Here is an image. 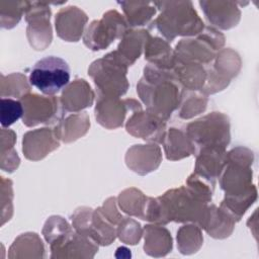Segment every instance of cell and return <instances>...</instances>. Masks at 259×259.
Returning <instances> with one entry per match:
<instances>
[{"mask_svg": "<svg viewBox=\"0 0 259 259\" xmlns=\"http://www.w3.org/2000/svg\"><path fill=\"white\" fill-rule=\"evenodd\" d=\"M137 93L146 110L167 121L177 109L182 93L172 70L147 64L137 84Z\"/></svg>", "mask_w": 259, "mask_h": 259, "instance_id": "6da1fadb", "label": "cell"}, {"mask_svg": "<svg viewBox=\"0 0 259 259\" xmlns=\"http://www.w3.org/2000/svg\"><path fill=\"white\" fill-rule=\"evenodd\" d=\"M154 4L160 13L152 20L151 27H155L168 42L177 36H196L203 30L204 23L191 1H161Z\"/></svg>", "mask_w": 259, "mask_h": 259, "instance_id": "7a4b0ae2", "label": "cell"}, {"mask_svg": "<svg viewBox=\"0 0 259 259\" xmlns=\"http://www.w3.org/2000/svg\"><path fill=\"white\" fill-rule=\"evenodd\" d=\"M128 66L112 51L91 63L88 75L93 80L96 96L121 97L130 87L126 78Z\"/></svg>", "mask_w": 259, "mask_h": 259, "instance_id": "3957f363", "label": "cell"}, {"mask_svg": "<svg viewBox=\"0 0 259 259\" xmlns=\"http://www.w3.org/2000/svg\"><path fill=\"white\" fill-rule=\"evenodd\" d=\"M158 197L165 225L175 222L201 226L208 203L199 199L185 185L169 189Z\"/></svg>", "mask_w": 259, "mask_h": 259, "instance_id": "277c9868", "label": "cell"}, {"mask_svg": "<svg viewBox=\"0 0 259 259\" xmlns=\"http://www.w3.org/2000/svg\"><path fill=\"white\" fill-rule=\"evenodd\" d=\"M253 162L254 154L246 147L239 146L227 152L226 165L219 177L225 195H242L256 188L252 183Z\"/></svg>", "mask_w": 259, "mask_h": 259, "instance_id": "5b68a950", "label": "cell"}, {"mask_svg": "<svg viewBox=\"0 0 259 259\" xmlns=\"http://www.w3.org/2000/svg\"><path fill=\"white\" fill-rule=\"evenodd\" d=\"M184 131L194 145L196 152L208 147L227 149L231 142L230 119L227 114L220 111L209 112L190 121Z\"/></svg>", "mask_w": 259, "mask_h": 259, "instance_id": "8992f818", "label": "cell"}, {"mask_svg": "<svg viewBox=\"0 0 259 259\" xmlns=\"http://www.w3.org/2000/svg\"><path fill=\"white\" fill-rule=\"evenodd\" d=\"M68 63L60 57L49 56L37 61L30 74L29 83L45 95L54 96L70 82Z\"/></svg>", "mask_w": 259, "mask_h": 259, "instance_id": "52a82bcc", "label": "cell"}, {"mask_svg": "<svg viewBox=\"0 0 259 259\" xmlns=\"http://www.w3.org/2000/svg\"><path fill=\"white\" fill-rule=\"evenodd\" d=\"M123 15L117 10L106 11L100 19L93 20L83 34L84 45L91 51L107 49L115 39H120L128 29Z\"/></svg>", "mask_w": 259, "mask_h": 259, "instance_id": "ba28073f", "label": "cell"}, {"mask_svg": "<svg viewBox=\"0 0 259 259\" xmlns=\"http://www.w3.org/2000/svg\"><path fill=\"white\" fill-rule=\"evenodd\" d=\"M205 68L206 81L200 92L208 96L229 86L231 81L240 73L242 60L235 50L223 48L218 52L213 61L205 66Z\"/></svg>", "mask_w": 259, "mask_h": 259, "instance_id": "9c48e42d", "label": "cell"}, {"mask_svg": "<svg viewBox=\"0 0 259 259\" xmlns=\"http://www.w3.org/2000/svg\"><path fill=\"white\" fill-rule=\"evenodd\" d=\"M23 106L22 123L28 127L37 124L56 125L65 116L60 98L28 93L19 99Z\"/></svg>", "mask_w": 259, "mask_h": 259, "instance_id": "30bf717a", "label": "cell"}, {"mask_svg": "<svg viewBox=\"0 0 259 259\" xmlns=\"http://www.w3.org/2000/svg\"><path fill=\"white\" fill-rule=\"evenodd\" d=\"M24 16L27 22L26 36L30 47L35 51L46 50L53 40L50 3L28 1Z\"/></svg>", "mask_w": 259, "mask_h": 259, "instance_id": "8fae6325", "label": "cell"}, {"mask_svg": "<svg viewBox=\"0 0 259 259\" xmlns=\"http://www.w3.org/2000/svg\"><path fill=\"white\" fill-rule=\"evenodd\" d=\"M143 109L142 104L134 98L121 99L115 96H96L94 115L96 121L107 130L123 125L126 115Z\"/></svg>", "mask_w": 259, "mask_h": 259, "instance_id": "7c38bea8", "label": "cell"}, {"mask_svg": "<svg viewBox=\"0 0 259 259\" xmlns=\"http://www.w3.org/2000/svg\"><path fill=\"white\" fill-rule=\"evenodd\" d=\"M99 245L89 236L79 234L74 229L50 244L51 258H93Z\"/></svg>", "mask_w": 259, "mask_h": 259, "instance_id": "4fadbf2b", "label": "cell"}, {"mask_svg": "<svg viewBox=\"0 0 259 259\" xmlns=\"http://www.w3.org/2000/svg\"><path fill=\"white\" fill-rule=\"evenodd\" d=\"M125 130L133 137L149 143L162 144L167 132V121L148 110L140 109L127 117Z\"/></svg>", "mask_w": 259, "mask_h": 259, "instance_id": "5bb4252c", "label": "cell"}, {"mask_svg": "<svg viewBox=\"0 0 259 259\" xmlns=\"http://www.w3.org/2000/svg\"><path fill=\"white\" fill-rule=\"evenodd\" d=\"M219 50L208 40L201 31L195 37L180 39L175 49L174 60L182 63H198L204 66L210 64L215 58Z\"/></svg>", "mask_w": 259, "mask_h": 259, "instance_id": "9a60e30c", "label": "cell"}, {"mask_svg": "<svg viewBox=\"0 0 259 259\" xmlns=\"http://www.w3.org/2000/svg\"><path fill=\"white\" fill-rule=\"evenodd\" d=\"M54 127H41L28 131L23 135L22 152L30 161H39L60 147Z\"/></svg>", "mask_w": 259, "mask_h": 259, "instance_id": "2e32d148", "label": "cell"}, {"mask_svg": "<svg viewBox=\"0 0 259 259\" xmlns=\"http://www.w3.org/2000/svg\"><path fill=\"white\" fill-rule=\"evenodd\" d=\"M124 161L130 170L144 176L158 169L162 162V151L155 143L134 145L127 149Z\"/></svg>", "mask_w": 259, "mask_h": 259, "instance_id": "e0dca14e", "label": "cell"}, {"mask_svg": "<svg viewBox=\"0 0 259 259\" xmlns=\"http://www.w3.org/2000/svg\"><path fill=\"white\" fill-rule=\"evenodd\" d=\"M88 21L87 14L77 6L61 8L55 16L57 34L65 41H78L85 31Z\"/></svg>", "mask_w": 259, "mask_h": 259, "instance_id": "ac0fdd59", "label": "cell"}, {"mask_svg": "<svg viewBox=\"0 0 259 259\" xmlns=\"http://www.w3.org/2000/svg\"><path fill=\"white\" fill-rule=\"evenodd\" d=\"M199 5L205 18L211 26L220 29H231L235 27L241 19V10L238 2L210 0L199 1Z\"/></svg>", "mask_w": 259, "mask_h": 259, "instance_id": "d6986e66", "label": "cell"}, {"mask_svg": "<svg viewBox=\"0 0 259 259\" xmlns=\"http://www.w3.org/2000/svg\"><path fill=\"white\" fill-rule=\"evenodd\" d=\"M95 99V93L90 84L82 78L70 82L62 91L60 101L66 113L80 112L90 107Z\"/></svg>", "mask_w": 259, "mask_h": 259, "instance_id": "ffe728a7", "label": "cell"}, {"mask_svg": "<svg viewBox=\"0 0 259 259\" xmlns=\"http://www.w3.org/2000/svg\"><path fill=\"white\" fill-rule=\"evenodd\" d=\"M195 157L194 173L215 184L226 165V149L217 147L202 148L196 152Z\"/></svg>", "mask_w": 259, "mask_h": 259, "instance_id": "44dd1931", "label": "cell"}, {"mask_svg": "<svg viewBox=\"0 0 259 259\" xmlns=\"http://www.w3.org/2000/svg\"><path fill=\"white\" fill-rule=\"evenodd\" d=\"M144 251L151 257H164L172 251L173 240L170 232L158 224H148L143 228Z\"/></svg>", "mask_w": 259, "mask_h": 259, "instance_id": "7402d4cb", "label": "cell"}, {"mask_svg": "<svg viewBox=\"0 0 259 259\" xmlns=\"http://www.w3.org/2000/svg\"><path fill=\"white\" fill-rule=\"evenodd\" d=\"M90 127V117L88 112L80 111L65 114V116L54 126L58 139L69 144L77 141L87 134Z\"/></svg>", "mask_w": 259, "mask_h": 259, "instance_id": "603a6c76", "label": "cell"}, {"mask_svg": "<svg viewBox=\"0 0 259 259\" xmlns=\"http://www.w3.org/2000/svg\"><path fill=\"white\" fill-rule=\"evenodd\" d=\"M151 33L144 28H128L117 46L115 52L130 67L141 57L147 39Z\"/></svg>", "mask_w": 259, "mask_h": 259, "instance_id": "cb8c5ba5", "label": "cell"}, {"mask_svg": "<svg viewBox=\"0 0 259 259\" xmlns=\"http://www.w3.org/2000/svg\"><path fill=\"white\" fill-rule=\"evenodd\" d=\"M162 145L165 156L170 161L181 160L191 155L195 156L196 153V149L185 131L174 126L167 128Z\"/></svg>", "mask_w": 259, "mask_h": 259, "instance_id": "d4e9b609", "label": "cell"}, {"mask_svg": "<svg viewBox=\"0 0 259 259\" xmlns=\"http://www.w3.org/2000/svg\"><path fill=\"white\" fill-rule=\"evenodd\" d=\"M235 225L236 222L227 212L211 203L207 205L200 228L214 239H226L234 232Z\"/></svg>", "mask_w": 259, "mask_h": 259, "instance_id": "484cf974", "label": "cell"}, {"mask_svg": "<svg viewBox=\"0 0 259 259\" xmlns=\"http://www.w3.org/2000/svg\"><path fill=\"white\" fill-rule=\"evenodd\" d=\"M172 71L182 89L201 91L205 84L206 68L204 65L175 61Z\"/></svg>", "mask_w": 259, "mask_h": 259, "instance_id": "4316f807", "label": "cell"}, {"mask_svg": "<svg viewBox=\"0 0 259 259\" xmlns=\"http://www.w3.org/2000/svg\"><path fill=\"white\" fill-rule=\"evenodd\" d=\"M145 60L158 68L172 70L174 67V53L170 44L160 37L150 35L144 48Z\"/></svg>", "mask_w": 259, "mask_h": 259, "instance_id": "83f0119b", "label": "cell"}, {"mask_svg": "<svg viewBox=\"0 0 259 259\" xmlns=\"http://www.w3.org/2000/svg\"><path fill=\"white\" fill-rule=\"evenodd\" d=\"M45 245L36 233L27 232L19 235L8 250V258H45Z\"/></svg>", "mask_w": 259, "mask_h": 259, "instance_id": "f1b7e54d", "label": "cell"}, {"mask_svg": "<svg viewBox=\"0 0 259 259\" xmlns=\"http://www.w3.org/2000/svg\"><path fill=\"white\" fill-rule=\"evenodd\" d=\"M123 11V16L130 28L144 26L152 22L157 12L154 2L149 1H121L117 2Z\"/></svg>", "mask_w": 259, "mask_h": 259, "instance_id": "f546056e", "label": "cell"}, {"mask_svg": "<svg viewBox=\"0 0 259 259\" xmlns=\"http://www.w3.org/2000/svg\"><path fill=\"white\" fill-rule=\"evenodd\" d=\"M149 196L144 194L136 187H130L122 190L117 197L119 208L131 217L144 220Z\"/></svg>", "mask_w": 259, "mask_h": 259, "instance_id": "4dcf8cb0", "label": "cell"}, {"mask_svg": "<svg viewBox=\"0 0 259 259\" xmlns=\"http://www.w3.org/2000/svg\"><path fill=\"white\" fill-rule=\"evenodd\" d=\"M208 96L200 91L182 89L181 99L176 109L177 116L187 120L202 113L207 106Z\"/></svg>", "mask_w": 259, "mask_h": 259, "instance_id": "1f68e13d", "label": "cell"}, {"mask_svg": "<svg viewBox=\"0 0 259 259\" xmlns=\"http://www.w3.org/2000/svg\"><path fill=\"white\" fill-rule=\"evenodd\" d=\"M177 248L183 255H191L196 253L203 244V236L201 228L189 223L180 227L177 231Z\"/></svg>", "mask_w": 259, "mask_h": 259, "instance_id": "d6a6232c", "label": "cell"}, {"mask_svg": "<svg viewBox=\"0 0 259 259\" xmlns=\"http://www.w3.org/2000/svg\"><path fill=\"white\" fill-rule=\"evenodd\" d=\"M89 236L100 246H108L116 239V229L102 213L100 207L93 210Z\"/></svg>", "mask_w": 259, "mask_h": 259, "instance_id": "836d02e7", "label": "cell"}, {"mask_svg": "<svg viewBox=\"0 0 259 259\" xmlns=\"http://www.w3.org/2000/svg\"><path fill=\"white\" fill-rule=\"evenodd\" d=\"M257 199V188H254L250 192L242 195L236 196H227L225 195L224 199L220 204L225 212H227L236 223L239 222L248 208L256 201Z\"/></svg>", "mask_w": 259, "mask_h": 259, "instance_id": "e575fe53", "label": "cell"}, {"mask_svg": "<svg viewBox=\"0 0 259 259\" xmlns=\"http://www.w3.org/2000/svg\"><path fill=\"white\" fill-rule=\"evenodd\" d=\"M30 93L29 79L22 73H11L8 75L1 74L0 94L1 97L22 98Z\"/></svg>", "mask_w": 259, "mask_h": 259, "instance_id": "d590c367", "label": "cell"}, {"mask_svg": "<svg viewBox=\"0 0 259 259\" xmlns=\"http://www.w3.org/2000/svg\"><path fill=\"white\" fill-rule=\"evenodd\" d=\"M28 1H0L1 27L11 29L25 14Z\"/></svg>", "mask_w": 259, "mask_h": 259, "instance_id": "8d00e7d4", "label": "cell"}, {"mask_svg": "<svg viewBox=\"0 0 259 259\" xmlns=\"http://www.w3.org/2000/svg\"><path fill=\"white\" fill-rule=\"evenodd\" d=\"M116 236L124 244L137 245L143 237V228L138 221L123 217L117 225Z\"/></svg>", "mask_w": 259, "mask_h": 259, "instance_id": "74e56055", "label": "cell"}, {"mask_svg": "<svg viewBox=\"0 0 259 259\" xmlns=\"http://www.w3.org/2000/svg\"><path fill=\"white\" fill-rule=\"evenodd\" d=\"M23 116V106L20 100L13 98H1L0 121L2 127H8Z\"/></svg>", "mask_w": 259, "mask_h": 259, "instance_id": "f35d334b", "label": "cell"}, {"mask_svg": "<svg viewBox=\"0 0 259 259\" xmlns=\"http://www.w3.org/2000/svg\"><path fill=\"white\" fill-rule=\"evenodd\" d=\"M73 230V227L61 215H51L46 221L41 234L49 243H53L55 240L60 238L61 236L69 233Z\"/></svg>", "mask_w": 259, "mask_h": 259, "instance_id": "ab89813d", "label": "cell"}, {"mask_svg": "<svg viewBox=\"0 0 259 259\" xmlns=\"http://www.w3.org/2000/svg\"><path fill=\"white\" fill-rule=\"evenodd\" d=\"M185 186L189 188L199 199L209 203L212 199V193L215 184L193 172L186 179Z\"/></svg>", "mask_w": 259, "mask_h": 259, "instance_id": "60d3db41", "label": "cell"}, {"mask_svg": "<svg viewBox=\"0 0 259 259\" xmlns=\"http://www.w3.org/2000/svg\"><path fill=\"white\" fill-rule=\"evenodd\" d=\"M12 181L1 176V226L13 214V187Z\"/></svg>", "mask_w": 259, "mask_h": 259, "instance_id": "b9f144b4", "label": "cell"}, {"mask_svg": "<svg viewBox=\"0 0 259 259\" xmlns=\"http://www.w3.org/2000/svg\"><path fill=\"white\" fill-rule=\"evenodd\" d=\"M93 210L88 206H79L73 211L71 214L72 227L77 233L89 236Z\"/></svg>", "mask_w": 259, "mask_h": 259, "instance_id": "7bdbcfd3", "label": "cell"}, {"mask_svg": "<svg viewBox=\"0 0 259 259\" xmlns=\"http://www.w3.org/2000/svg\"><path fill=\"white\" fill-rule=\"evenodd\" d=\"M100 209L103 215L114 226H117L119 222L123 219V215L121 214V212H119L117 208V198L113 196L108 197L106 200H104L102 206H100Z\"/></svg>", "mask_w": 259, "mask_h": 259, "instance_id": "ee69618b", "label": "cell"}, {"mask_svg": "<svg viewBox=\"0 0 259 259\" xmlns=\"http://www.w3.org/2000/svg\"><path fill=\"white\" fill-rule=\"evenodd\" d=\"M0 154H1V169L3 171L12 173L18 168L20 164V158L14 148L0 150Z\"/></svg>", "mask_w": 259, "mask_h": 259, "instance_id": "f6af8a7d", "label": "cell"}, {"mask_svg": "<svg viewBox=\"0 0 259 259\" xmlns=\"http://www.w3.org/2000/svg\"><path fill=\"white\" fill-rule=\"evenodd\" d=\"M16 142V134L10 128H1V150L14 148Z\"/></svg>", "mask_w": 259, "mask_h": 259, "instance_id": "bcb514c9", "label": "cell"}]
</instances>
